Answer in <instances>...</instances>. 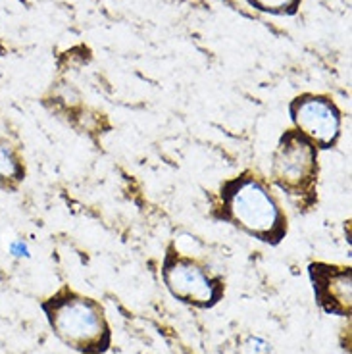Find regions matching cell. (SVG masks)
<instances>
[{"label":"cell","instance_id":"obj_9","mask_svg":"<svg viewBox=\"0 0 352 354\" xmlns=\"http://www.w3.org/2000/svg\"><path fill=\"white\" fill-rule=\"evenodd\" d=\"M248 348L252 354H272V345H268L266 341L258 339V337L248 341Z\"/></svg>","mask_w":352,"mask_h":354},{"label":"cell","instance_id":"obj_3","mask_svg":"<svg viewBox=\"0 0 352 354\" xmlns=\"http://www.w3.org/2000/svg\"><path fill=\"white\" fill-rule=\"evenodd\" d=\"M273 183L293 203L312 206L316 201L317 149L299 129L285 131L272 158Z\"/></svg>","mask_w":352,"mask_h":354},{"label":"cell","instance_id":"obj_6","mask_svg":"<svg viewBox=\"0 0 352 354\" xmlns=\"http://www.w3.org/2000/svg\"><path fill=\"white\" fill-rule=\"evenodd\" d=\"M310 279L314 283L316 302L331 316L349 318L352 312L351 268L324 262L310 264Z\"/></svg>","mask_w":352,"mask_h":354},{"label":"cell","instance_id":"obj_2","mask_svg":"<svg viewBox=\"0 0 352 354\" xmlns=\"http://www.w3.org/2000/svg\"><path fill=\"white\" fill-rule=\"evenodd\" d=\"M46 319L56 337L81 354H102L110 348L112 331L104 308L95 299L64 287L43 302Z\"/></svg>","mask_w":352,"mask_h":354},{"label":"cell","instance_id":"obj_1","mask_svg":"<svg viewBox=\"0 0 352 354\" xmlns=\"http://www.w3.org/2000/svg\"><path fill=\"white\" fill-rule=\"evenodd\" d=\"M221 218L256 239L277 245L287 235V216L264 181L252 174L233 177L220 189Z\"/></svg>","mask_w":352,"mask_h":354},{"label":"cell","instance_id":"obj_7","mask_svg":"<svg viewBox=\"0 0 352 354\" xmlns=\"http://www.w3.org/2000/svg\"><path fill=\"white\" fill-rule=\"evenodd\" d=\"M24 164L18 152L8 142L0 141V179L2 181H21L24 179Z\"/></svg>","mask_w":352,"mask_h":354},{"label":"cell","instance_id":"obj_4","mask_svg":"<svg viewBox=\"0 0 352 354\" xmlns=\"http://www.w3.org/2000/svg\"><path fill=\"white\" fill-rule=\"evenodd\" d=\"M162 279L167 291L177 301L196 308H212L221 301L225 285L220 275H214L201 262L183 257L176 247H169L162 264Z\"/></svg>","mask_w":352,"mask_h":354},{"label":"cell","instance_id":"obj_8","mask_svg":"<svg viewBox=\"0 0 352 354\" xmlns=\"http://www.w3.org/2000/svg\"><path fill=\"white\" fill-rule=\"evenodd\" d=\"M252 6L270 14H293L300 0H248Z\"/></svg>","mask_w":352,"mask_h":354},{"label":"cell","instance_id":"obj_5","mask_svg":"<svg viewBox=\"0 0 352 354\" xmlns=\"http://www.w3.org/2000/svg\"><path fill=\"white\" fill-rule=\"evenodd\" d=\"M289 114L297 129L317 147L331 149L339 139L341 112L327 97H319V95L297 97L289 104Z\"/></svg>","mask_w":352,"mask_h":354}]
</instances>
